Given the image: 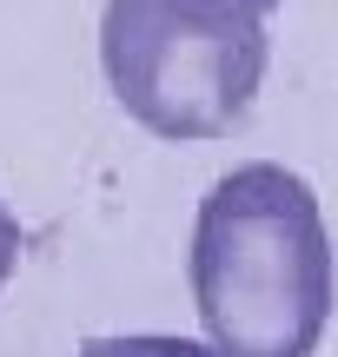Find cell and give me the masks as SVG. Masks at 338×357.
I'll return each mask as SVG.
<instances>
[{"mask_svg": "<svg viewBox=\"0 0 338 357\" xmlns=\"http://www.w3.org/2000/svg\"><path fill=\"white\" fill-rule=\"evenodd\" d=\"M186 7H212V13H272V7H286V0H186Z\"/></svg>", "mask_w": 338, "mask_h": 357, "instance_id": "cell-5", "label": "cell"}, {"mask_svg": "<svg viewBox=\"0 0 338 357\" xmlns=\"http://www.w3.org/2000/svg\"><path fill=\"white\" fill-rule=\"evenodd\" d=\"M13 265H20V218L7 212V199H0V291H7Z\"/></svg>", "mask_w": 338, "mask_h": 357, "instance_id": "cell-4", "label": "cell"}, {"mask_svg": "<svg viewBox=\"0 0 338 357\" xmlns=\"http://www.w3.org/2000/svg\"><path fill=\"white\" fill-rule=\"evenodd\" d=\"M186 284L219 357H312L338 305L318 192L279 159L219 172L193 218Z\"/></svg>", "mask_w": 338, "mask_h": 357, "instance_id": "cell-1", "label": "cell"}, {"mask_svg": "<svg viewBox=\"0 0 338 357\" xmlns=\"http://www.w3.org/2000/svg\"><path fill=\"white\" fill-rule=\"evenodd\" d=\"M80 357H219L206 337H172V331H126V337H87Z\"/></svg>", "mask_w": 338, "mask_h": 357, "instance_id": "cell-3", "label": "cell"}, {"mask_svg": "<svg viewBox=\"0 0 338 357\" xmlns=\"http://www.w3.org/2000/svg\"><path fill=\"white\" fill-rule=\"evenodd\" d=\"M259 13H212L186 0H106L100 66L119 113L153 139H226L265 86Z\"/></svg>", "mask_w": 338, "mask_h": 357, "instance_id": "cell-2", "label": "cell"}]
</instances>
